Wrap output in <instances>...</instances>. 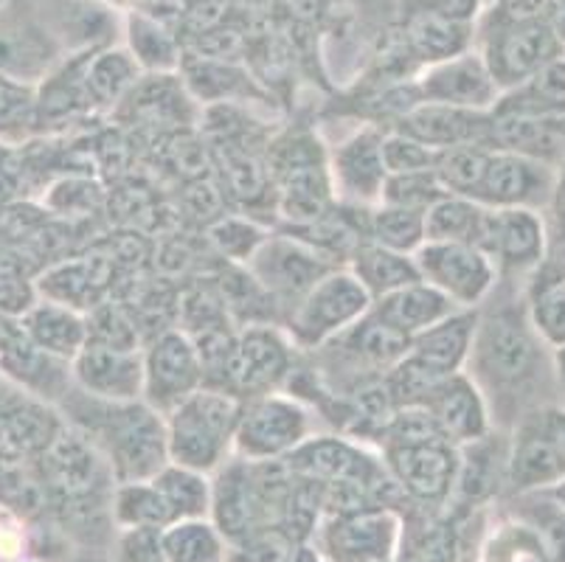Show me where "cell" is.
<instances>
[{
	"instance_id": "obj_1",
	"label": "cell",
	"mask_w": 565,
	"mask_h": 562,
	"mask_svg": "<svg viewBox=\"0 0 565 562\" xmlns=\"http://www.w3.org/2000/svg\"><path fill=\"white\" fill-rule=\"evenodd\" d=\"M543 349L546 343L534 332L529 312L515 304L487 312L472 332L470 358L476 380L498 400V409L518 414V422L529 402H534V391L554 383V363Z\"/></svg>"
},
{
	"instance_id": "obj_2",
	"label": "cell",
	"mask_w": 565,
	"mask_h": 562,
	"mask_svg": "<svg viewBox=\"0 0 565 562\" xmlns=\"http://www.w3.org/2000/svg\"><path fill=\"white\" fill-rule=\"evenodd\" d=\"M239 416L243 405L236 394L203 385L172 411L167 425L169 458L194 473L214 470L234 439Z\"/></svg>"
},
{
	"instance_id": "obj_3",
	"label": "cell",
	"mask_w": 565,
	"mask_h": 562,
	"mask_svg": "<svg viewBox=\"0 0 565 562\" xmlns=\"http://www.w3.org/2000/svg\"><path fill=\"white\" fill-rule=\"evenodd\" d=\"M94 433L105 445L110 467L121 484L152 481L167 467V425L150 405L136 402H107L105 416Z\"/></svg>"
},
{
	"instance_id": "obj_4",
	"label": "cell",
	"mask_w": 565,
	"mask_h": 562,
	"mask_svg": "<svg viewBox=\"0 0 565 562\" xmlns=\"http://www.w3.org/2000/svg\"><path fill=\"white\" fill-rule=\"evenodd\" d=\"M372 307V296L352 273H327V276L296 304L290 327L301 343H321L361 321Z\"/></svg>"
},
{
	"instance_id": "obj_5",
	"label": "cell",
	"mask_w": 565,
	"mask_h": 562,
	"mask_svg": "<svg viewBox=\"0 0 565 562\" xmlns=\"http://www.w3.org/2000/svg\"><path fill=\"white\" fill-rule=\"evenodd\" d=\"M423 282L454 304H479L495 285V265L484 251L465 242H425L416 254Z\"/></svg>"
},
{
	"instance_id": "obj_6",
	"label": "cell",
	"mask_w": 565,
	"mask_h": 562,
	"mask_svg": "<svg viewBox=\"0 0 565 562\" xmlns=\"http://www.w3.org/2000/svg\"><path fill=\"white\" fill-rule=\"evenodd\" d=\"M203 389L198 349L183 332H161L143 354V396L150 409L172 414L183 400Z\"/></svg>"
},
{
	"instance_id": "obj_7",
	"label": "cell",
	"mask_w": 565,
	"mask_h": 562,
	"mask_svg": "<svg viewBox=\"0 0 565 562\" xmlns=\"http://www.w3.org/2000/svg\"><path fill=\"white\" fill-rule=\"evenodd\" d=\"M559 49L563 40L552 25L537 18H518L492 38L484 62L498 87H518L548 62L559 60Z\"/></svg>"
},
{
	"instance_id": "obj_8",
	"label": "cell",
	"mask_w": 565,
	"mask_h": 562,
	"mask_svg": "<svg viewBox=\"0 0 565 562\" xmlns=\"http://www.w3.org/2000/svg\"><path fill=\"white\" fill-rule=\"evenodd\" d=\"M554 169L515 152L492 149L476 203L484 209H537L548 203Z\"/></svg>"
},
{
	"instance_id": "obj_9",
	"label": "cell",
	"mask_w": 565,
	"mask_h": 562,
	"mask_svg": "<svg viewBox=\"0 0 565 562\" xmlns=\"http://www.w3.org/2000/svg\"><path fill=\"white\" fill-rule=\"evenodd\" d=\"M479 251L503 271H537L546 254V223L534 209H487Z\"/></svg>"
},
{
	"instance_id": "obj_10",
	"label": "cell",
	"mask_w": 565,
	"mask_h": 562,
	"mask_svg": "<svg viewBox=\"0 0 565 562\" xmlns=\"http://www.w3.org/2000/svg\"><path fill=\"white\" fill-rule=\"evenodd\" d=\"M250 273L276 301L299 304L327 273L330 262H323L312 247L290 240H265L250 256Z\"/></svg>"
},
{
	"instance_id": "obj_11",
	"label": "cell",
	"mask_w": 565,
	"mask_h": 562,
	"mask_svg": "<svg viewBox=\"0 0 565 562\" xmlns=\"http://www.w3.org/2000/svg\"><path fill=\"white\" fill-rule=\"evenodd\" d=\"M307 436V414L290 400L262 396L243 409L234 439L250 458H276L299 447Z\"/></svg>"
},
{
	"instance_id": "obj_12",
	"label": "cell",
	"mask_w": 565,
	"mask_h": 562,
	"mask_svg": "<svg viewBox=\"0 0 565 562\" xmlns=\"http://www.w3.org/2000/svg\"><path fill=\"white\" fill-rule=\"evenodd\" d=\"M212 509L214 523H217L214 529L231 543H239V540L274 526L250 464L236 462L220 473L212 492Z\"/></svg>"
},
{
	"instance_id": "obj_13",
	"label": "cell",
	"mask_w": 565,
	"mask_h": 562,
	"mask_svg": "<svg viewBox=\"0 0 565 562\" xmlns=\"http://www.w3.org/2000/svg\"><path fill=\"white\" fill-rule=\"evenodd\" d=\"M287 467L292 476L318 487H335V484H363V487H377L385 478L380 476L377 464L341 439H312L292 447L287 456Z\"/></svg>"
},
{
	"instance_id": "obj_14",
	"label": "cell",
	"mask_w": 565,
	"mask_h": 562,
	"mask_svg": "<svg viewBox=\"0 0 565 562\" xmlns=\"http://www.w3.org/2000/svg\"><path fill=\"white\" fill-rule=\"evenodd\" d=\"M388 467L399 487L423 503H441L459 476V458L450 442L385 447Z\"/></svg>"
},
{
	"instance_id": "obj_15",
	"label": "cell",
	"mask_w": 565,
	"mask_h": 562,
	"mask_svg": "<svg viewBox=\"0 0 565 562\" xmlns=\"http://www.w3.org/2000/svg\"><path fill=\"white\" fill-rule=\"evenodd\" d=\"M565 478V450L554 439L548 427L546 409L526 414L518 422L515 445L510 453V481L512 487L529 492V489L557 487Z\"/></svg>"
},
{
	"instance_id": "obj_16",
	"label": "cell",
	"mask_w": 565,
	"mask_h": 562,
	"mask_svg": "<svg viewBox=\"0 0 565 562\" xmlns=\"http://www.w3.org/2000/svg\"><path fill=\"white\" fill-rule=\"evenodd\" d=\"M397 543V518L385 509L338 515L323 532V554L332 562H385Z\"/></svg>"
},
{
	"instance_id": "obj_17",
	"label": "cell",
	"mask_w": 565,
	"mask_h": 562,
	"mask_svg": "<svg viewBox=\"0 0 565 562\" xmlns=\"http://www.w3.org/2000/svg\"><path fill=\"white\" fill-rule=\"evenodd\" d=\"M82 389L105 402H136L143 394V358L138 352L85 343L74 358Z\"/></svg>"
},
{
	"instance_id": "obj_18",
	"label": "cell",
	"mask_w": 565,
	"mask_h": 562,
	"mask_svg": "<svg viewBox=\"0 0 565 562\" xmlns=\"http://www.w3.org/2000/svg\"><path fill=\"white\" fill-rule=\"evenodd\" d=\"M290 371L287 343L265 324L245 329L236 338L234 369H231V394H265Z\"/></svg>"
},
{
	"instance_id": "obj_19",
	"label": "cell",
	"mask_w": 565,
	"mask_h": 562,
	"mask_svg": "<svg viewBox=\"0 0 565 562\" xmlns=\"http://www.w3.org/2000/svg\"><path fill=\"white\" fill-rule=\"evenodd\" d=\"M403 132L425 144V147L436 149V152L461 147V144H484V147H490L492 118L484 116V110H465V107L428 102V105L405 113Z\"/></svg>"
},
{
	"instance_id": "obj_20",
	"label": "cell",
	"mask_w": 565,
	"mask_h": 562,
	"mask_svg": "<svg viewBox=\"0 0 565 562\" xmlns=\"http://www.w3.org/2000/svg\"><path fill=\"white\" fill-rule=\"evenodd\" d=\"M425 409L434 414L450 442H479L490 431L487 402L470 378L450 374L428 396Z\"/></svg>"
},
{
	"instance_id": "obj_21",
	"label": "cell",
	"mask_w": 565,
	"mask_h": 562,
	"mask_svg": "<svg viewBox=\"0 0 565 562\" xmlns=\"http://www.w3.org/2000/svg\"><path fill=\"white\" fill-rule=\"evenodd\" d=\"M423 93L428 96V102H439V105L487 110L495 105L498 85L484 60L461 56V60L445 62L434 74H428Z\"/></svg>"
},
{
	"instance_id": "obj_22",
	"label": "cell",
	"mask_w": 565,
	"mask_h": 562,
	"mask_svg": "<svg viewBox=\"0 0 565 562\" xmlns=\"http://www.w3.org/2000/svg\"><path fill=\"white\" fill-rule=\"evenodd\" d=\"M116 276V259L105 254H94L87 259L60 265L43 276V293L63 307L94 309L113 285Z\"/></svg>"
},
{
	"instance_id": "obj_23",
	"label": "cell",
	"mask_w": 565,
	"mask_h": 562,
	"mask_svg": "<svg viewBox=\"0 0 565 562\" xmlns=\"http://www.w3.org/2000/svg\"><path fill=\"white\" fill-rule=\"evenodd\" d=\"M372 312L408 338H414V335L439 324L441 318L454 316L456 304L441 290L430 287L428 282H416V285L399 287V290L380 298Z\"/></svg>"
},
{
	"instance_id": "obj_24",
	"label": "cell",
	"mask_w": 565,
	"mask_h": 562,
	"mask_svg": "<svg viewBox=\"0 0 565 562\" xmlns=\"http://www.w3.org/2000/svg\"><path fill=\"white\" fill-rule=\"evenodd\" d=\"M490 147L552 167V161L559 163L565 158V132L557 121H543V118L492 116Z\"/></svg>"
},
{
	"instance_id": "obj_25",
	"label": "cell",
	"mask_w": 565,
	"mask_h": 562,
	"mask_svg": "<svg viewBox=\"0 0 565 562\" xmlns=\"http://www.w3.org/2000/svg\"><path fill=\"white\" fill-rule=\"evenodd\" d=\"M476 324H479L476 312H454L441 318L439 324L411 338V354L445 378L456 374L470 354Z\"/></svg>"
},
{
	"instance_id": "obj_26",
	"label": "cell",
	"mask_w": 565,
	"mask_h": 562,
	"mask_svg": "<svg viewBox=\"0 0 565 562\" xmlns=\"http://www.w3.org/2000/svg\"><path fill=\"white\" fill-rule=\"evenodd\" d=\"M343 352L354 365L380 371L392 369L394 363L411 352V338L383 318L369 312L361 321H354L343 335Z\"/></svg>"
},
{
	"instance_id": "obj_27",
	"label": "cell",
	"mask_w": 565,
	"mask_h": 562,
	"mask_svg": "<svg viewBox=\"0 0 565 562\" xmlns=\"http://www.w3.org/2000/svg\"><path fill=\"white\" fill-rule=\"evenodd\" d=\"M495 116H529L543 121L565 118V62H548L546 68L512 87L503 105H498Z\"/></svg>"
},
{
	"instance_id": "obj_28",
	"label": "cell",
	"mask_w": 565,
	"mask_h": 562,
	"mask_svg": "<svg viewBox=\"0 0 565 562\" xmlns=\"http://www.w3.org/2000/svg\"><path fill=\"white\" fill-rule=\"evenodd\" d=\"M49 473L54 487L63 489L65 495H87L94 492L99 484L102 458L87 445L85 436L74 433H56L49 447Z\"/></svg>"
},
{
	"instance_id": "obj_29",
	"label": "cell",
	"mask_w": 565,
	"mask_h": 562,
	"mask_svg": "<svg viewBox=\"0 0 565 562\" xmlns=\"http://www.w3.org/2000/svg\"><path fill=\"white\" fill-rule=\"evenodd\" d=\"M335 169L343 189L352 192L354 198H380L385 178H388L383 163V138H377L374 132L354 136L335 152Z\"/></svg>"
},
{
	"instance_id": "obj_30",
	"label": "cell",
	"mask_w": 565,
	"mask_h": 562,
	"mask_svg": "<svg viewBox=\"0 0 565 562\" xmlns=\"http://www.w3.org/2000/svg\"><path fill=\"white\" fill-rule=\"evenodd\" d=\"M25 332L32 343L54 358L74 360L87 343V327L71 307L63 304H40L25 318Z\"/></svg>"
},
{
	"instance_id": "obj_31",
	"label": "cell",
	"mask_w": 565,
	"mask_h": 562,
	"mask_svg": "<svg viewBox=\"0 0 565 562\" xmlns=\"http://www.w3.org/2000/svg\"><path fill=\"white\" fill-rule=\"evenodd\" d=\"M354 276L366 287L369 296L377 298L388 296V293L399 290V287L423 282L414 259H408L399 251H392V247L377 245V242L361 245L354 251Z\"/></svg>"
},
{
	"instance_id": "obj_32",
	"label": "cell",
	"mask_w": 565,
	"mask_h": 562,
	"mask_svg": "<svg viewBox=\"0 0 565 562\" xmlns=\"http://www.w3.org/2000/svg\"><path fill=\"white\" fill-rule=\"evenodd\" d=\"M484 220V205L448 194L425 209V242H465L479 247Z\"/></svg>"
},
{
	"instance_id": "obj_33",
	"label": "cell",
	"mask_w": 565,
	"mask_h": 562,
	"mask_svg": "<svg viewBox=\"0 0 565 562\" xmlns=\"http://www.w3.org/2000/svg\"><path fill=\"white\" fill-rule=\"evenodd\" d=\"M490 152L492 147H484V144H461V147L441 149L434 172L445 185V192L467 200L476 198Z\"/></svg>"
},
{
	"instance_id": "obj_34",
	"label": "cell",
	"mask_w": 565,
	"mask_h": 562,
	"mask_svg": "<svg viewBox=\"0 0 565 562\" xmlns=\"http://www.w3.org/2000/svg\"><path fill=\"white\" fill-rule=\"evenodd\" d=\"M161 543L167 562H225L220 532L200 518L167 526Z\"/></svg>"
},
{
	"instance_id": "obj_35",
	"label": "cell",
	"mask_w": 565,
	"mask_h": 562,
	"mask_svg": "<svg viewBox=\"0 0 565 562\" xmlns=\"http://www.w3.org/2000/svg\"><path fill=\"white\" fill-rule=\"evenodd\" d=\"M113 512L118 523L127 529H167L174 523L172 509L152 481L125 484L116 492Z\"/></svg>"
},
{
	"instance_id": "obj_36",
	"label": "cell",
	"mask_w": 565,
	"mask_h": 562,
	"mask_svg": "<svg viewBox=\"0 0 565 562\" xmlns=\"http://www.w3.org/2000/svg\"><path fill=\"white\" fill-rule=\"evenodd\" d=\"M158 492L163 495V501L169 503L174 515V523L178 520H192L203 518L209 503H212V492H209V484L203 481V476L186 467H163L156 478H152Z\"/></svg>"
},
{
	"instance_id": "obj_37",
	"label": "cell",
	"mask_w": 565,
	"mask_h": 562,
	"mask_svg": "<svg viewBox=\"0 0 565 562\" xmlns=\"http://www.w3.org/2000/svg\"><path fill=\"white\" fill-rule=\"evenodd\" d=\"M85 327L87 343H99V347L118 349V352H138L141 329H138V321L121 304L99 301L90 309Z\"/></svg>"
},
{
	"instance_id": "obj_38",
	"label": "cell",
	"mask_w": 565,
	"mask_h": 562,
	"mask_svg": "<svg viewBox=\"0 0 565 562\" xmlns=\"http://www.w3.org/2000/svg\"><path fill=\"white\" fill-rule=\"evenodd\" d=\"M529 321L546 347H565V278L529 287Z\"/></svg>"
},
{
	"instance_id": "obj_39",
	"label": "cell",
	"mask_w": 565,
	"mask_h": 562,
	"mask_svg": "<svg viewBox=\"0 0 565 562\" xmlns=\"http://www.w3.org/2000/svg\"><path fill=\"white\" fill-rule=\"evenodd\" d=\"M372 236L377 245L408 254V251L425 242V211L383 205L372 216Z\"/></svg>"
},
{
	"instance_id": "obj_40",
	"label": "cell",
	"mask_w": 565,
	"mask_h": 562,
	"mask_svg": "<svg viewBox=\"0 0 565 562\" xmlns=\"http://www.w3.org/2000/svg\"><path fill=\"white\" fill-rule=\"evenodd\" d=\"M56 422L40 409H12L0 414V439L12 450H40L56 436Z\"/></svg>"
},
{
	"instance_id": "obj_41",
	"label": "cell",
	"mask_w": 565,
	"mask_h": 562,
	"mask_svg": "<svg viewBox=\"0 0 565 562\" xmlns=\"http://www.w3.org/2000/svg\"><path fill=\"white\" fill-rule=\"evenodd\" d=\"M403 562H454V532L448 523L430 518L411 520L405 526Z\"/></svg>"
},
{
	"instance_id": "obj_42",
	"label": "cell",
	"mask_w": 565,
	"mask_h": 562,
	"mask_svg": "<svg viewBox=\"0 0 565 562\" xmlns=\"http://www.w3.org/2000/svg\"><path fill=\"white\" fill-rule=\"evenodd\" d=\"M383 203L399 205V209H416L425 211L436 203V200L448 198L445 185L439 183L434 169L428 172H408V174H388L383 183Z\"/></svg>"
},
{
	"instance_id": "obj_43",
	"label": "cell",
	"mask_w": 565,
	"mask_h": 562,
	"mask_svg": "<svg viewBox=\"0 0 565 562\" xmlns=\"http://www.w3.org/2000/svg\"><path fill=\"white\" fill-rule=\"evenodd\" d=\"M411 38H414L416 51L425 60H448L465 45V29L459 25V20L434 12L416 20L414 29H411Z\"/></svg>"
},
{
	"instance_id": "obj_44",
	"label": "cell",
	"mask_w": 565,
	"mask_h": 562,
	"mask_svg": "<svg viewBox=\"0 0 565 562\" xmlns=\"http://www.w3.org/2000/svg\"><path fill=\"white\" fill-rule=\"evenodd\" d=\"M178 316L194 335L209 327H217V324H228V309H225L223 293H220V287L205 285L189 287V290L178 296Z\"/></svg>"
},
{
	"instance_id": "obj_45",
	"label": "cell",
	"mask_w": 565,
	"mask_h": 562,
	"mask_svg": "<svg viewBox=\"0 0 565 562\" xmlns=\"http://www.w3.org/2000/svg\"><path fill=\"white\" fill-rule=\"evenodd\" d=\"M439 161V152L405 132L383 138V163L388 174H408V172H428Z\"/></svg>"
},
{
	"instance_id": "obj_46",
	"label": "cell",
	"mask_w": 565,
	"mask_h": 562,
	"mask_svg": "<svg viewBox=\"0 0 565 562\" xmlns=\"http://www.w3.org/2000/svg\"><path fill=\"white\" fill-rule=\"evenodd\" d=\"M292 545L296 543L281 529L270 526V529H262V532L234 543L228 562H285Z\"/></svg>"
},
{
	"instance_id": "obj_47",
	"label": "cell",
	"mask_w": 565,
	"mask_h": 562,
	"mask_svg": "<svg viewBox=\"0 0 565 562\" xmlns=\"http://www.w3.org/2000/svg\"><path fill=\"white\" fill-rule=\"evenodd\" d=\"M212 242L231 259H250L259 251L262 242H265V236H262L256 225L225 216V220H217L212 225Z\"/></svg>"
},
{
	"instance_id": "obj_48",
	"label": "cell",
	"mask_w": 565,
	"mask_h": 562,
	"mask_svg": "<svg viewBox=\"0 0 565 562\" xmlns=\"http://www.w3.org/2000/svg\"><path fill=\"white\" fill-rule=\"evenodd\" d=\"M132 76V65L125 60V54H107L90 68V87L102 99H116L125 91Z\"/></svg>"
},
{
	"instance_id": "obj_49",
	"label": "cell",
	"mask_w": 565,
	"mask_h": 562,
	"mask_svg": "<svg viewBox=\"0 0 565 562\" xmlns=\"http://www.w3.org/2000/svg\"><path fill=\"white\" fill-rule=\"evenodd\" d=\"M161 532L163 529H127L118 540V562H167Z\"/></svg>"
},
{
	"instance_id": "obj_50",
	"label": "cell",
	"mask_w": 565,
	"mask_h": 562,
	"mask_svg": "<svg viewBox=\"0 0 565 562\" xmlns=\"http://www.w3.org/2000/svg\"><path fill=\"white\" fill-rule=\"evenodd\" d=\"M546 242H565V158L554 169L552 194L546 203Z\"/></svg>"
},
{
	"instance_id": "obj_51",
	"label": "cell",
	"mask_w": 565,
	"mask_h": 562,
	"mask_svg": "<svg viewBox=\"0 0 565 562\" xmlns=\"http://www.w3.org/2000/svg\"><path fill=\"white\" fill-rule=\"evenodd\" d=\"M436 7H439V14H445V18L461 20L472 12L476 0H436Z\"/></svg>"
},
{
	"instance_id": "obj_52",
	"label": "cell",
	"mask_w": 565,
	"mask_h": 562,
	"mask_svg": "<svg viewBox=\"0 0 565 562\" xmlns=\"http://www.w3.org/2000/svg\"><path fill=\"white\" fill-rule=\"evenodd\" d=\"M552 363H554V385H557V396L565 405V347L554 349Z\"/></svg>"
},
{
	"instance_id": "obj_53",
	"label": "cell",
	"mask_w": 565,
	"mask_h": 562,
	"mask_svg": "<svg viewBox=\"0 0 565 562\" xmlns=\"http://www.w3.org/2000/svg\"><path fill=\"white\" fill-rule=\"evenodd\" d=\"M546 414H548V427H552L554 439H557L565 450V405L563 409H548Z\"/></svg>"
},
{
	"instance_id": "obj_54",
	"label": "cell",
	"mask_w": 565,
	"mask_h": 562,
	"mask_svg": "<svg viewBox=\"0 0 565 562\" xmlns=\"http://www.w3.org/2000/svg\"><path fill=\"white\" fill-rule=\"evenodd\" d=\"M285 562H321V556L316 554V551L310 549V545L305 543H296L290 549V554H287Z\"/></svg>"
},
{
	"instance_id": "obj_55",
	"label": "cell",
	"mask_w": 565,
	"mask_h": 562,
	"mask_svg": "<svg viewBox=\"0 0 565 562\" xmlns=\"http://www.w3.org/2000/svg\"><path fill=\"white\" fill-rule=\"evenodd\" d=\"M554 34H557L559 40H565V0H557L554 3Z\"/></svg>"
},
{
	"instance_id": "obj_56",
	"label": "cell",
	"mask_w": 565,
	"mask_h": 562,
	"mask_svg": "<svg viewBox=\"0 0 565 562\" xmlns=\"http://www.w3.org/2000/svg\"><path fill=\"white\" fill-rule=\"evenodd\" d=\"M554 498H557V501L563 503V509H565V478L557 484V489H554Z\"/></svg>"
}]
</instances>
